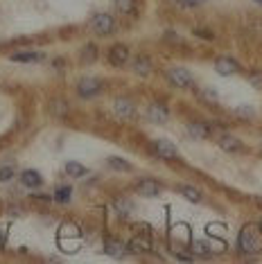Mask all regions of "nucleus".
<instances>
[{
    "label": "nucleus",
    "instance_id": "nucleus-2",
    "mask_svg": "<svg viewBox=\"0 0 262 264\" xmlns=\"http://www.w3.org/2000/svg\"><path fill=\"white\" fill-rule=\"evenodd\" d=\"M165 77H167L170 86H174V88H192L195 86V77H192V72L188 70V68H181V66H172L167 72H165Z\"/></svg>",
    "mask_w": 262,
    "mask_h": 264
},
{
    "label": "nucleus",
    "instance_id": "nucleus-25",
    "mask_svg": "<svg viewBox=\"0 0 262 264\" xmlns=\"http://www.w3.org/2000/svg\"><path fill=\"white\" fill-rule=\"evenodd\" d=\"M199 97H201L203 104H208V106H215L219 102V93L215 88H210V86H206V88L199 90Z\"/></svg>",
    "mask_w": 262,
    "mask_h": 264
},
{
    "label": "nucleus",
    "instance_id": "nucleus-28",
    "mask_svg": "<svg viewBox=\"0 0 262 264\" xmlns=\"http://www.w3.org/2000/svg\"><path fill=\"white\" fill-rule=\"evenodd\" d=\"M14 176H16L14 165H3V167H0V183H9Z\"/></svg>",
    "mask_w": 262,
    "mask_h": 264
},
{
    "label": "nucleus",
    "instance_id": "nucleus-7",
    "mask_svg": "<svg viewBox=\"0 0 262 264\" xmlns=\"http://www.w3.org/2000/svg\"><path fill=\"white\" fill-rule=\"evenodd\" d=\"M113 113H116L118 120H122V122H129V120L136 118V104L127 97H118L116 102H113Z\"/></svg>",
    "mask_w": 262,
    "mask_h": 264
},
{
    "label": "nucleus",
    "instance_id": "nucleus-19",
    "mask_svg": "<svg viewBox=\"0 0 262 264\" xmlns=\"http://www.w3.org/2000/svg\"><path fill=\"white\" fill-rule=\"evenodd\" d=\"M131 70L138 74V77H147V74L152 72V61L147 59L145 54L136 56V59H134V68H131Z\"/></svg>",
    "mask_w": 262,
    "mask_h": 264
},
{
    "label": "nucleus",
    "instance_id": "nucleus-30",
    "mask_svg": "<svg viewBox=\"0 0 262 264\" xmlns=\"http://www.w3.org/2000/svg\"><path fill=\"white\" fill-rule=\"evenodd\" d=\"M192 34H195L197 39H206V41H215V34L210 32V30H206V27H195V30H192Z\"/></svg>",
    "mask_w": 262,
    "mask_h": 264
},
{
    "label": "nucleus",
    "instance_id": "nucleus-1",
    "mask_svg": "<svg viewBox=\"0 0 262 264\" xmlns=\"http://www.w3.org/2000/svg\"><path fill=\"white\" fill-rule=\"evenodd\" d=\"M237 249L247 255H258L262 251V231L258 223H247L242 226L240 237H237Z\"/></svg>",
    "mask_w": 262,
    "mask_h": 264
},
{
    "label": "nucleus",
    "instance_id": "nucleus-13",
    "mask_svg": "<svg viewBox=\"0 0 262 264\" xmlns=\"http://www.w3.org/2000/svg\"><path fill=\"white\" fill-rule=\"evenodd\" d=\"M129 246V253H136V255H145V253H149L152 251V239L147 237V235H142L138 233L134 239L127 244Z\"/></svg>",
    "mask_w": 262,
    "mask_h": 264
},
{
    "label": "nucleus",
    "instance_id": "nucleus-26",
    "mask_svg": "<svg viewBox=\"0 0 262 264\" xmlns=\"http://www.w3.org/2000/svg\"><path fill=\"white\" fill-rule=\"evenodd\" d=\"M233 116L240 118V120H244V122H249V120H253L255 111H253V106H251V104H240V106L233 108Z\"/></svg>",
    "mask_w": 262,
    "mask_h": 264
},
{
    "label": "nucleus",
    "instance_id": "nucleus-31",
    "mask_svg": "<svg viewBox=\"0 0 262 264\" xmlns=\"http://www.w3.org/2000/svg\"><path fill=\"white\" fill-rule=\"evenodd\" d=\"M206 0H176L179 7H185V9H195V7H201Z\"/></svg>",
    "mask_w": 262,
    "mask_h": 264
},
{
    "label": "nucleus",
    "instance_id": "nucleus-20",
    "mask_svg": "<svg viewBox=\"0 0 262 264\" xmlns=\"http://www.w3.org/2000/svg\"><path fill=\"white\" fill-rule=\"evenodd\" d=\"M179 194L181 197H185L190 203H201V199H203L201 192H199L195 185H185V183H181L179 185Z\"/></svg>",
    "mask_w": 262,
    "mask_h": 264
},
{
    "label": "nucleus",
    "instance_id": "nucleus-14",
    "mask_svg": "<svg viewBox=\"0 0 262 264\" xmlns=\"http://www.w3.org/2000/svg\"><path fill=\"white\" fill-rule=\"evenodd\" d=\"M18 181L23 183V187H27V190H36V187L43 185V179L36 169H23L18 174Z\"/></svg>",
    "mask_w": 262,
    "mask_h": 264
},
{
    "label": "nucleus",
    "instance_id": "nucleus-12",
    "mask_svg": "<svg viewBox=\"0 0 262 264\" xmlns=\"http://www.w3.org/2000/svg\"><path fill=\"white\" fill-rule=\"evenodd\" d=\"M111 208H113V212H116V217H118V219H129V217L131 215H134V201H131V199H127V197H118L116 201H113V203H111Z\"/></svg>",
    "mask_w": 262,
    "mask_h": 264
},
{
    "label": "nucleus",
    "instance_id": "nucleus-16",
    "mask_svg": "<svg viewBox=\"0 0 262 264\" xmlns=\"http://www.w3.org/2000/svg\"><path fill=\"white\" fill-rule=\"evenodd\" d=\"M136 192H138L140 197L154 199V197H158V194H161V183L154 181V179H142L138 185H136Z\"/></svg>",
    "mask_w": 262,
    "mask_h": 264
},
{
    "label": "nucleus",
    "instance_id": "nucleus-18",
    "mask_svg": "<svg viewBox=\"0 0 262 264\" xmlns=\"http://www.w3.org/2000/svg\"><path fill=\"white\" fill-rule=\"evenodd\" d=\"M113 7L120 16H134L138 9V0H113Z\"/></svg>",
    "mask_w": 262,
    "mask_h": 264
},
{
    "label": "nucleus",
    "instance_id": "nucleus-37",
    "mask_svg": "<svg viewBox=\"0 0 262 264\" xmlns=\"http://www.w3.org/2000/svg\"><path fill=\"white\" fill-rule=\"evenodd\" d=\"M258 226H260V228H262V221H260V223H258Z\"/></svg>",
    "mask_w": 262,
    "mask_h": 264
},
{
    "label": "nucleus",
    "instance_id": "nucleus-33",
    "mask_svg": "<svg viewBox=\"0 0 262 264\" xmlns=\"http://www.w3.org/2000/svg\"><path fill=\"white\" fill-rule=\"evenodd\" d=\"M192 246H195V249H192V251H195V253H201V255H208V253H210V251H208V246L203 244V242H195Z\"/></svg>",
    "mask_w": 262,
    "mask_h": 264
},
{
    "label": "nucleus",
    "instance_id": "nucleus-4",
    "mask_svg": "<svg viewBox=\"0 0 262 264\" xmlns=\"http://www.w3.org/2000/svg\"><path fill=\"white\" fill-rule=\"evenodd\" d=\"M152 152L156 158L161 160H167V163H176L179 158V149H176L170 140H165V138H156V140L152 142Z\"/></svg>",
    "mask_w": 262,
    "mask_h": 264
},
{
    "label": "nucleus",
    "instance_id": "nucleus-29",
    "mask_svg": "<svg viewBox=\"0 0 262 264\" xmlns=\"http://www.w3.org/2000/svg\"><path fill=\"white\" fill-rule=\"evenodd\" d=\"M82 59H84V64H88V61H95V59H98V48H95L93 43H90V45H84Z\"/></svg>",
    "mask_w": 262,
    "mask_h": 264
},
{
    "label": "nucleus",
    "instance_id": "nucleus-35",
    "mask_svg": "<svg viewBox=\"0 0 262 264\" xmlns=\"http://www.w3.org/2000/svg\"><path fill=\"white\" fill-rule=\"evenodd\" d=\"M176 260H183V262H192V260H195V255H190V253H176Z\"/></svg>",
    "mask_w": 262,
    "mask_h": 264
},
{
    "label": "nucleus",
    "instance_id": "nucleus-34",
    "mask_svg": "<svg viewBox=\"0 0 262 264\" xmlns=\"http://www.w3.org/2000/svg\"><path fill=\"white\" fill-rule=\"evenodd\" d=\"M34 199H39V201H43V203H52V194H32Z\"/></svg>",
    "mask_w": 262,
    "mask_h": 264
},
{
    "label": "nucleus",
    "instance_id": "nucleus-6",
    "mask_svg": "<svg viewBox=\"0 0 262 264\" xmlns=\"http://www.w3.org/2000/svg\"><path fill=\"white\" fill-rule=\"evenodd\" d=\"M79 226L77 223H64V226H61V231H59V244L64 246L66 251H77V242L75 239H79Z\"/></svg>",
    "mask_w": 262,
    "mask_h": 264
},
{
    "label": "nucleus",
    "instance_id": "nucleus-32",
    "mask_svg": "<svg viewBox=\"0 0 262 264\" xmlns=\"http://www.w3.org/2000/svg\"><path fill=\"white\" fill-rule=\"evenodd\" d=\"M249 84H251L253 88L262 90V72H258V70H255V72H251V74H249Z\"/></svg>",
    "mask_w": 262,
    "mask_h": 264
},
{
    "label": "nucleus",
    "instance_id": "nucleus-11",
    "mask_svg": "<svg viewBox=\"0 0 262 264\" xmlns=\"http://www.w3.org/2000/svg\"><path fill=\"white\" fill-rule=\"evenodd\" d=\"M188 136L192 138V140H208L210 136H213V129H210V124L206 122H199V120H195V122H188Z\"/></svg>",
    "mask_w": 262,
    "mask_h": 264
},
{
    "label": "nucleus",
    "instance_id": "nucleus-24",
    "mask_svg": "<svg viewBox=\"0 0 262 264\" xmlns=\"http://www.w3.org/2000/svg\"><path fill=\"white\" fill-rule=\"evenodd\" d=\"M52 199L57 201V203H70V201H72V187L70 185L57 187L54 194H52Z\"/></svg>",
    "mask_w": 262,
    "mask_h": 264
},
{
    "label": "nucleus",
    "instance_id": "nucleus-15",
    "mask_svg": "<svg viewBox=\"0 0 262 264\" xmlns=\"http://www.w3.org/2000/svg\"><path fill=\"white\" fill-rule=\"evenodd\" d=\"M104 253L111 255V257H122L124 253H129V246L118 237H106L104 242Z\"/></svg>",
    "mask_w": 262,
    "mask_h": 264
},
{
    "label": "nucleus",
    "instance_id": "nucleus-5",
    "mask_svg": "<svg viewBox=\"0 0 262 264\" xmlns=\"http://www.w3.org/2000/svg\"><path fill=\"white\" fill-rule=\"evenodd\" d=\"M102 88H104L102 79H98V77H84V79H79V84H77V95L84 97V100H90V97H98L102 93Z\"/></svg>",
    "mask_w": 262,
    "mask_h": 264
},
{
    "label": "nucleus",
    "instance_id": "nucleus-36",
    "mask_svg": "<svg viewBox=\"0 0 262 264\" xmlns=\"http://www.w3.org/2000/svg\"><path fill=\"white\" fill-rule=\"evenodd\" d=\"M253 3H258V5H262V0H253Z\"/></svg>",
    "mask_w": 262,
    "mask_h": 264
},
{
    "label": "nucleus",
    "instance_id": "nucleus-3",
    "mask_svg": "<svg viewBox=\"0 0 262 264\" xmlns=\"http://www.w3.org/2000/svg\"><path fill=\"white\" fill-rule=\"evenodd\" d=\"M88 25H90V30H93V34L106 36V34H113V30H116V16L106 14V11H100V14H95L93 18H90Z\"/></svg>",
    "mask_w": 262,
    "mask_h": 264
},
{
    "label": "nucleus",
    "instance_id": "nucleus-17",
    "mask_svg": "<svg viewBox=\"0 0 262 264\" xmlns=\"http://www.w3.org/2000/svg\"><path fill=\"white\" fill-rule=\"evenodd\" d=\"M217 145L224 149V152H229V154H235V152H242V149H244V145H242L240 138L229 136V134L219 136V138H217Z\"/></svg>",
    "mask_w": 262,
    "mask_h": 264
},
{
    "label": "nucleus",
    "instance_id": "nucleus-23",
    "mask_svg": "<svg viewBox=\"0 0 262 264\" xmlns=\"http://www.w3.org/2000/svg\"><path fill=\"white\" fill-rule=\"evenodd\" d=\"M43 59V54L41 52H16V54H11V61H16V64H34V61H41Z\"/></svg>",
    "mask_w": 262,
    "mask_h": 264
},
{
    "label": "nucleus",
    "instance_id": "nucleus-27",
    "mask_svg": "<svg viewBox=\"0 0 262 264\" xmlns=\"http://www.w3.org/2000/svg\"><path fill=\"white\" fill-rule=\"evenodd\" d=\"M106 165H109L111 169H116V172H129L131 169V165L127 163V160L118 158V156H109V158H106Z\"/></svg>",
    "mask_w": 262,
    "mask_h": 264
},
{
    "label": "nucleus",
    "instance_id": "nucleus-21",
    "mask_svg": "<svg viewBox=\"0 0 262 264\" xmlns=\"http://www.w3.org/2000/svg\"><path fill=\"white\" fill-rule=\"evenodd\" d=\"M50 113H52L54 118H68L70 104H68L66 100H61V97H57V100H52V104H50Z\"/></svg>",
    "mask_w": 262,
    "mask_h": 264
},
{
    "label": "nucleus",
    "instance_id": "nucleus-22",
    "mask_svg": "<svg viewBox=\"0 0 262 264\" xmlns=\"http://www.w3.org/2000/svg\"><path fill=\"white\" fill-rule=\"evenodd\" d=\"M64 172L68 176H72V179H82V176L88 174V169L84 167L82 163H77V160H68V163L64 165Z\"/></svg>",
    "mask_w": 262,
    "mask_h": 264
},
{
    "label": "nucleus",
    "instance_id": "nucleus-8",
    "mask_svg": "<svg viewBox=\"0 0 262 264\" xmlns=\"http://www.w3.org/2000/svg\"><path fill=\"white\" fill-rule=\"evenodd\" d=\"M147 120H149L152 124H165L170 120V108L163 104V102H152L149 106H147L145 111Z\"/></svg>",
    "mask_w": 262,
    "mask_h": 264
},
{
    "label": "nucleus",
    "instance_id": "nucleus-9",
    "mask_svg": "<svg viewBox=\"0 0 262 264\" xmlns=\"http://www.w3.org/2000/svg\"><path fill=\"white\" fill-rule=\"evenodd\" d=\"M215 72L221 77H231V74L240 72V61L233 59V56H217L215 59Z\"/></svg>",
    "mask_w": 262,
    "mask_h": 264
},
{
    "label": "nucleus",
    "instance_id": "nucleus-10",
    "mask_svg": "<svg viewBox=\"0 0 262 264\" xmlns=\"http://www.w3.org/2000/svg\"><path fill=\"white\" fill-rule=\"evenodd\" d=\"M129 56H131V52H129V48L124 43H116L113 48H109V64L116 66V68L127 66Z\"/></svg>",
    "mask_w": 262,
    "mask_h": 264
}]
</instances>
